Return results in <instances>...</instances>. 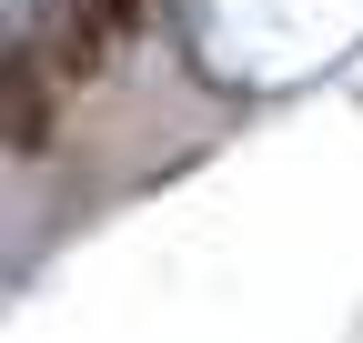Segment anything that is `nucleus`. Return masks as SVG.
<instances>
[{"instance_id":"nucleus-1","label":"nucleus","mask_w":363,"mask_h":343,"mask_svg":"<svg viewBox=\"0 0 363 343\" xmlns=\"http://www.w3.org/2000/svg\"><path fill=\"white\" fill-rule=\"evenodd\" d=\"M40 40H51V71L61 81H101V61H111V21L91 11V0H51Z\"/></svg>"},{"instance_id":"nucleus-2","label":"nucleus","mask_w":363,"mask_h":343,"mask_svg":"<svg viewBox=\"0 0 363 343\" xmlns=\"http://www.w3.org/2000/svg\"><path fill=\"white\" fill-rule=\"evenodd\" d=\"M51 81H61L51 61H30V51L11 61V152H21V162L51 152Z\"/></svg>"},{"instance_id":"nucleus-3","label":"nucleus","mask_w":363,"mask_h":343,"mask_svg":"<svg viewBox=\"0 0 363 343\" xmlns=\"http://www.w3.org/2000/svg\"><path fill=\"white\" fill-rule=\"evenodd\" d=\"M91 11H101L111 30H142V11H152V0H91Z\"/></svg>"}]
</instances>
